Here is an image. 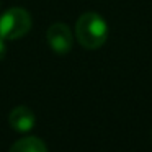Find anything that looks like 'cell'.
<instances>
[{"instance_id":"obj_4","label":"cell","mask_w":152,"mask_h":152,"mask_svg":"<svg viewBox=\"0 0 152 152\" xmlns=\"http://www.w3.org/2000/svg\"><path fill=\"white\" fill-rule=\"evenodd\" d=\"M34 113L31 111L28 106H17L12 110L10 116H8V123H10L12 129L18 132H30L34 128Z\"/></svg>"},{"instance_id":"obj_2","label":"cell","mask_w":152,"mask_h":152,"mask_svg":"<svg viewBox=\"0 0 152 152\" xmlns=\"http://www.w3.org/2000/svg\"><path fill=\"white\" fill-rule=\"evenodd\" d=\"M31 30V15L25 8H8L0 17V36L4 39H18Z\"/></svg>"},{"instance_id":"obj_1","label":"cell","mask_w":152,"mask_h":152,"mask_svg":"<svg viewBox=\"0 0 152 152\" xmlns=\"http://www.w3.org/2000/svg\"><path fill=\"white\" fill-rule=\"evenodd\" d=\"M75 36L85 49H98L108 38V25L102 15L95 12H87L77 20Z\"/></svg>"},{"instance_id":"obj_6","label":"cell","mask_w":152,"mask_h":152,"mask_svg":"<svg viewBox=\"0 0 152 152\" xmlns=\"http://www.w3.org/2000/svg\"><path fill=\"white\" fill-rule=\"evenodd\" d=\"M5 54H7V44H5V39L2 36H0V61L5 57Z\"/></svg>"},{"instance_id":"obj_3","label":"cell","mask_w":152,"mask_h":152,"mask_svg":"<svg viewBox=\"0 0 152 152\" xmlns=\"http://www.w3.org/2000/svg\"><path fill=\"white\" fill-rule=\"evenodd\" d=\"M46 38H48V43H49V48L57 54H67L72 49V44H74L72 31L64 23L51 25L46 33Z\"/></svg>"},{"instance_id":"obj_5","label":"cell","mask_w":152,"mask_h":152,"mask_svg":"<svg viewBox=\"0 0 152 152\" xmlns=\"http://www.w3.org/2000/svg\"><path fill=\"white\" fill-rule=\"evenodd\" d=\"M10 152H48V149H46V144L39 137L26 136V137L18 139L12 145Z\"/></svg>"}]
</instances>
